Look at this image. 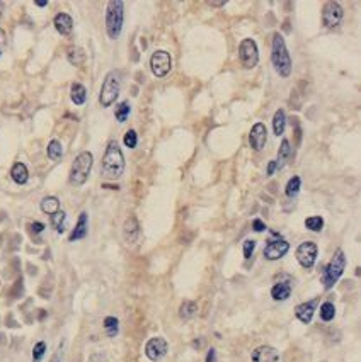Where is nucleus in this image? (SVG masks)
<instances>
[{
    "label": "nucleus",
    "mask_w": 361,
    "mask_h": 362,
    "mask_svg": "<svg viewBox=\"0 0 361 362\" xmlns=\"http://www.w3.org/2000/svg\"><path fill=\"white\" fill-rule=\"evenodd\" d=\"M251 362H280V352L271 345H261L252 351Z\"/></svg>",
    "instance_id": "14"
},
{
    "label": "nucleus",
    "mask_w": 361,
    "mask_h": 362,
    "mask_svg": "<svg viewBox=\"0 0 361 362\" xmlns=\"http://www.w3.org/2000/svg\"><path fill=\"white\" fill-rule=\"evenodd\" d=\"M167 340L162 339V337H153V339H150L146 342L145 345V354L146 357H148L150 361H160L162 357H165V354H167Z\"/></svg>",
    "instance_id": "11"
},
{
    "label": "nucleus",
    "mask_w": 361,
    "mask_h": 362,
    "mask_svg": "<svg viewBox=\"0 0 361 362\" xmlns=\"http://www.w3.org/2000/svg\"><path fill=\"white\" fill-rule=\"evenodd\" d=\"M43 230H45V225H43V223H33V225H31V232L33 233H41Z\"/></svg>",
    "instance_id": "39"
},
{
    "label": "nucleus",
    "mask_w": 361,
    "mask_h": 362,
    "mask_svg": "<svg viewBox=\"0 0 361 362\" xmlns=\"http://www.w3.org/2000/svg\"><path fill=\"white\" fill-rule=\"evenodd\" d=\"M317 252H319V248H317V245L313 243V241H303V243L298 245L295 255H296V260H298V264L301 265V267L312 269L313 264H315V260H317Z\"/></svg>",
    "instance_id": "10"
},
{
    "label": "nucleus",
    "mask_w": 361,
    "mask_h": 362,
    "mask_svg": "<svg viewBox=\"0 0 361 362\" xmlns=\"http://www.w3.org/2000/svg\"><path fill=\"white\" fill-rule=\"evenodd\" d=\"M289 158H291V146H289V141L288 140H283L281 141V146L280 150H278V158H276V170H281L285 165L289 162Z\"/></svg>",
    "instance_id": "19"
},
{
    "label": "nucleus",
    "mask_w": 361,
    "mask_h": 362,
    "mask_svg": "<svg viewBox=\"0 0 361 362\" xmlns=\"http://www.w3.org/2000/svg\"><path fill=\"white\" fill-rule=\"evenodd\" d=\"M104 330L108 333V337H116L120 332V321L116 316H106L104 318Z\"/></svg>",
    "instance_id": "28"
},
{
    "label": "nucleus",
    "mask_w": 361,
    "mask_h": 362,
    "mask_svg": "<svg viewBox=\"0 0 361 362\" xmlns=\"http://www.w3.org/2000/svg\"><path fill=\"white\" fill-rule=\"evenodd\" d=\"M315 304H317V300L298 304L295 308V316L298 318L301 323H310L313 318V313H315Z\"/></svg>",
    "instance_id": "16"
},
{
    "label": "nucleus",
    "mask_w": 361,
    "mask_h": 362,
    "mask_svg": "<svg viewBox=\"0 0 361 362\" xmlns=\"http://www.w3.org/2000/svg\"><path fill=\"white\" fill-rule=\"evenodd\" d=\"M125 172V157L116 141H111L102 157V176L108 181H118Z\"/></svg>",
    "instance_id": "1"
},
{
    "label": "nucleus",
    "mask_w": 361,
    "mask_h": 362,
    "mask_svg": "<svg viewBox=\"0 0 361 362\" xmlns=\"http://www.w3.org/2000/svg\"><path fill=\"white\" fill-rule=\"evenodd\" d=\"M10 177H12V181L15 184L22 185L29 181V170H27V167L24 164L17 162V164H14L12 170H10Z\"/></svg>",
    "instance_id": "20"
},
{
    "label": "nucleus",
    "mask_w": 361,
    "mask_h": 362,
    "mask_svg": "<svg viewBox=\"0 0 361 362\" xmlns=\"http://www.w3.org/2000/svg\"><path fill=\"white\" fill-rule=\"evenodd\" d=\"M289 250V243L283 238H278V240L269 241L268 245L264 246V257L268 260H278V258L285 257L287 252Z\"/></svg>",
    "instance_id": "12"
},
{
    "label": "nucleus",
    "mask_w": 361,
    "mask_h": 362,
    "mask_svg": "<svg viewBox=\"0 0 361 362\" xmlns=\"http://www.w3.org/2000/svg\"><path fill=\"white\" fill-rule=\"evenodd\" d=\"M344 269H346V255H344L343 250L337 248L336 253L331 258V262L327 264V267L324 269V274H322L324 289H331L339 281V277L343 276Z\"/></svg>",
    "instance_id": "5"
},
{
    "label": "nucleus",
    "mask_w": 361,
    "mask_h": 362,
    "mask_svg": "<svg viewBox=\"0 0 361 362\" xmlns=\"http://www.w3.org/2000/svg\"><path fill=\"white\" fill-rule=\"evenodd\" d=\"M5 46H7V36H5V31L0 27V57L5 51Z\"/></svg>",
    "instance_id": "37"
},
{
    "label": "nucleus",
    "mask_w": 361,
    "mask_h": 362,
    "mask_svg": "<svg viewBox=\"0 0 361 362\" xmlns=\"http://www.w3.org/2000/svg\"><path fill=\"white\" fill-rule=\"evenodd\" d=\"M227 2H208V5H213V7H223Z\"/></svg>",
    "instance_id": "42"
},
{
    "label": "nucleus",
    "mask_w": 361,
    "mask_h": 362,
    "mask_svg": "<svg viewBox=\"0 0 361 362\" xmlns=\"http://www.w3.org/2000/svg\"><path fill=\"white\" fill-rule=\"evenodd\" d=\"M206 362H217V351L215 349H210L208 356H206Z\"/></svg>",
    "instance_id": "40"
},
{
    "label": "nucleus",
    "mask_w": 361,
    "mask_h": 362,
    "mask_svg": "<svg viewBox=\"0 0 361 362\" xmlns=\"http://www.w3.org/2000/svg\"><path fill=\"white\" fill-rule=\"evenodd\" d=\"M172 68V57L169 55V51L158 50L150 57V70L155 77L162 78L169 73Z\"/></svg>",
    "instance_id": "8"
},
{
    "label": "nucleus",
    "mask_w": 361,
    "mask_h": 362,
    "mask_svg": "<svg viewBox=\"0 0 361 362\" xmlns=\"http://www.w3.org/2000/svg\"><path fill=\"white\" fill-rule=\"evenodd\" d=\"M252 230H254V232H257V233H261V232H264V230H266V225L259 220V218H256V220L252 221Z\"/></svg>",
    "instance_id": "38"
},
{
    "label": "nucleus",
    "mask_w": 361,
    "mask_h": 362,
    "mask_svg": "<svg viewBox=\"0 0 361 362\" xmlns=\"http://www.w3.org/2000/svg\"><path fill=\"white\" fill-rule=\"evenodd\" d=\"M271 61H273V66H275V70L283 78H287V77H289V75H291V70H293L291 57H289V53H288V48H287V43H285L283 36L278 34V33H275V36H273V43H271Z\"/></svg>",
    "instance_id": "2"
},
{
    "label": "nucleus",
    "mask_w": 361,
    "mask_h": 362,
    "mask_svg": "<svg viewBox=\"0 0 361 362\" xmlns=\"http://www.w3.org/2000/svg\"><path fill=\"white\" fill-rule=\"evenodd\" d=\"M276 172V162L275 160H271L268 164V176H273V174Z\"/></svg>",
    "instance_id": "41"
},
{
    "label": "nucleus",
    "mask_w": 361,
    "mask_h": 362,
    "mask_svg": "<svg viewBox=\"0 0 361 362\" xmlns=\"http://www.w3.org/2000/svg\"><path fill=\"white\" fill-rule=\"evenodd\" d=\"M2 12H3V3L0 2V15H2Z\"/></svg>",
    "instance_id": "44"
},
{
    "label": "nucleus",
    "mask_w": 361,
    "mask_h": 362,
    "mask_svg": "<svg viewBox=\"0 0 361 362\" xmlns=\"http://www.w3.org/2000/svg\"><path fill=\"white\" fill-rule=\"evenodd\" d=\"M123 143H125L128 148H135L137 146V143H138V134H137V131L135 129H130V131H126L125 133V138H123Z\"/></svg>",
    "instance_id": "34"
},
{
    "label": "nucleus",
    "mask_w": 361,
    "mask_h": 362,
    "mask_svg": "<svg viewBox=\"0 0 361 362\" xmlns=\"http://www.w3.org/2000/svg\"><path fill=\"white\" fill-rule=\"evenodd\" d=\"M46 153H48L50 160H60L62 155H63V146L58 140H51L48 143V148H46Z\"/></svg>",
    "instance_id": "27"
},
{
    "label": "nucleus",
    "mask_w": 361,
    "mask_h": 362,
    "mask_svg": "<svg viewBox=\"0 0 361 362\" xmlns=\"http://www.w3.org/2000/svg\"><path fill=\"white\" fill-rule=\"evenodd\" d=\"M305 226H307V230H310V232H320V230L324 228V220L322 216H310L305 220Z\"/></svg>",
    "instance_id": "33"
},
{
    "label": "nucleus",
    "mask_w": 361,
    "mask_h": 362,
    "mask_svg": "<svg viewBox=\"0 0 361 362\" xmlns=\"http://www.w3.org/2000/svg\"><path fill=\"white\" fill-rule=\"evenodd\" d=\"M322 362H325V361H322Z\"/></svg>",
    "instance_id": "45"
},
{
    "label": "nucleus",
    "mask_w": 361,
    "mask_h": 362,
    "mask_svg": "<svg viewBox=\"0 0 361 362\" xmlns=\"http://www.w3.org/2000/svg\"><path fill=\"white\" fill-rule=\"evenodd\" d=\"M67 58H69V61L72 63L73 66H82L85 63V53H84V50L78 46H70L69 50H67Z\"/></svg>",
    "instance_id": "22"
},
{
    "label": "nucleus",
    "mask_w": 361,
    "mask_h": 362,
    "mask_svg": "<svg viewBox=\"0 0 361 362\" xmlns=\"http://www.w3.org/2000/svg\"><path fill=\"white\" fill-rule=\"evenodd\" d=\"M289 294H291V284L289 282H278L271 289V296L275 301H287Z\"/></svg>",
    "instance_id": "21"
},
{
    "label": "nucleus",
    "mask_w": 361,
    "mask_h": 362,
    "mask_svg": "<svg viewBox=\"0 0 361 362\" xmlns=\"http://www.w3.org/2000/svg\"><path fill=\"white\" fill-rule=\"evenodd\" d=\"M130 113H132V106L128 104V102H121L120 106L116 107V111H114V116L120 122H125L126 118L130 116Z\"/></svg>",
    "instance_id": "32"
},
{
    "label": "nucleus",
    "mask_w": 361,
    "mask_h": 362,
    "mask_svg": "<svg viewBox=\"0 0 361 362\" xmlns=\"http://www.w3.org/2000/svg\"><path fill=\"white\" fill-rule=\"evenodd\" d=\"M87 221H89V218H87V213H80V216H78V221L77 225H75L73 232L70 233L69 240L70 241H77V240H82V238L87 237Z\"/></svg>",
    "instance_id": "18"
},
{
    "label": "nucleus",
    "mask_w": 361,
    "mask_h": 362,
    "mask_svg": "<svg viewBox=\"0 0 361 362\" xmlns=\"http://www.w3.org/2000/svg\"><path fill=\"white\" fill-rule=\"evenodd\" d=\"M266 141H268V129L263 122H256L252 126L251 133H249V143H251V148H254L256 152H261L264 148Z\"/></svg>",
    "instance_id": "13"
},
{
    "label": "nucleus",
    "mask_w": 361,
    "mask_h": 362,
    "mask_svg": "<svg viewBox=\"0 0 361 362\" xmlns=\"http://www.w3.org/2000/svg\"><path fill=\"white\" fill-rule=\"evenodd\" d=\"M344 17V9L341 7L339 2H334V0H329V2L324 3L322 7V24L324 27H336L337 24L343 21Z\"/></svg>",
    "instance_id": "9"
},
{
    "label": "nucleus",
    "mask_w": 361,
    "mask_h": 362,
    "mask_svg": "<svg viewBox=\"0 0 361 362\" xmlns=\"http://www.w3.org/2000/svg\"><path fill=\"white\" fill-rule=\"evenodd\" d=\"M285 126H287V116H285L283 109H278L273 116V131L276 136H281L285 133Z\"/></svg>",
    "instance_id": "23"
},
{
    "label": "nucleus",
    "mask_w": 361,
    "mask_h": 362,
    "mask_svg": "<svg viewBox=\"0 0 361 362\" xmlns=\"http://www.w3.org/2000/svg\"><path fill=\"white\" fill-rule=\"evenodd\" d=\"M254 248H256V241L254 240H245L244 241V257L251 258L254 253Z\"/></svg>",
    "instance_id": "36"
},
{
    "label": "nucleus",
    "mask_w": 361,
    "mask_h": 362,
    "mask_svg": "<svg viewBox=\"0 0 361 362\" xmlns=\"http://www.w3.org/2000/svg\"><path fill=\"white\" fill-rule=\"evenodd\" d=\"M45 352H46V344H45V342H38V344L34 345V349H33V361L39 362L43 359V356H45Z\"/></svg>",
    "instance_id": "35"
},
{
    "label": "nucleus",
    "mask_w": 361,
    "mask_h": 362,
    "mask_svg": "<svg viewBox=\"0 0 361 362\" xmlns=\"http://www.w3.org/2000/svg\"><path fill=\"white\" fill-rule=\"evenodd\" d=\"M70 97H72L73 104L77 106H82L85 102L87 99V90L85 87L82 85V83H73L72 85V90H70Z\"/></svg>",
    "instance_id": "25"
},
{
    "label": "nucleus",
    "mask_w": 361,
    "mask_h": 362,
    "mask_svg": "<svg viewBox=\"0 0 361 362\" xmlns=\"http://www.w3.org/2000/svg\"><path fill=\"white\" fill-rule=\"evenodd\" d=\"M125 21V2L121 0H111L106 7V33L111 39H118L123 29Z\"/></svg>",
    "instance_id": "3"
},
{
    "label": "nucleus",
    "mask_w": 361,
    "mask_h": 362,
    "mask_svg": "<svg viewBox=\"0 0 361 362\" xmlns=\"http://www.w3.org/2000/svg\"><path fill=\"white\" fill-rule=\"evenodd\" d=\"M53 24H55V29H57L58 33L63 34V36L70 34V33H72V29H73L72 17H70L69 14H65V12H60V14L55 15Z\"/></svg>",
    "instance_id": "17"
},
{
    "label": "nucleus",
    "mask_w": 361,
    "mask_h": 362,
    "mask_svg": "<svg viewBox=\"0 0 361 362\" xmlns=\"http://www.w3.org/2000/svg\"><path fill=\"white\" fill-rule=\"evenodd\" d=\"M41 211L46 214H55L57 211H60V199L55 196H48L41 201Z\"/></svg>",
    "instance_id": "24"
},
{
    "label": "nucleus",
    "mask_w": 361,
    "mask_h": 362,
    "mask_svg": "<svg viewBox=\"0 0 361 362\" xmlns=\"http://www.w3.org/2000/svg\"><path fill=\"white\" fill-rule=\"evenodd\" d=\"M140 237V225H138V220L135 216H130L128 220L125 221L123 225V238H125L126 243H135Z\"/></svg>",
    "instance_id": "15"
},
{
    "label": "nucleus",
    "mask_w": 361,
    "mask_h": 362,
    "mask_svg": "<svg viewBox=\"0 0 361 362\" xmlns=\"http://www.w3.org/2000/svg\"><path fill=\"white\" fill-rule=\"evenodd\" d=\"M198 313V304L194 301H184L179 308V316L182 320H191Z\"/></svg>",
    "instance_id": "26"
},
{
    "label": "nucleus",
    "mask_w": 361,
    "mask_h": 362,
    "mask_svg": "<svg viewBox=\"0 0 361 362\" xmlns=\"http://www.w3.org/2000/svg\"><path fill=\"white\" fill-rule=\"evenodd\" d=\"M34 3H36L38 7H46V5H48V2H39V0H36Z\"/></svg>",
    "instance_id": "43"
},
{
    "label": "nucleus",
    "mask_w": 361,
    "mask_h": 362,
    "mask_svg": "<svg viewBox=\"0 0 361 362\" xmlns=\"http://www.w3.org/2000/svg\"><path fill=\"white\" fill-rule=\"evenodd\" d=\"M94 157L90 152H82L75 157L72 169H70V184L72 185H82L85 184L90 170H92Z\"/></svg>",
    "instance_id": "4"
},
{
    "label": "nucleus",
    "mask_w": 361,
    "mask_h": 362,
    "mask_svg": "<svg viewBox=\"0 0 361 362\" xmlns=\"http://www.w3.org/2000/svg\"><path fill=\"white\" fill-rule=\"evenodd\" d=\"M239 60L245 70H251L259 61V53H257V45L251 38L242 39L239 45Z\"/></svg>",
    "instance_id": "7"
},
{
    "label": "nucleus",
    "mask_w": 361,
    "mask_h": 362,
    "mask_svg": "<svg viewBox=\"0 0 361 362\" xmlns=\"http://www.w3.org/2000/svg\"><path fill=\"white\" fill-rule=\"evenodd\" d=\"M65 220H67L65 211H57L55 214H51V225H53V228L58 233L65 232Z\"/></svg>",
    "instance_id": "29"
},
{
    "label": "nucleus",
    "mask_w": 361,
    "mask_h": 362,
    "mask_svg": "<svg viewBox=\"0 0 361 362\" xmlns=\"http://www.w3.org/2000/svg\"><path fill=\"white\" fill-rule=\"evenodd\" d=\"M120 89H121V82H120V73L118 71H109L106 75L104 82H102L101 87V94H99V102H101L102 107H109L114 104V101L120 95Z\"/></svg>",
    "instance_id": "6"
},
{
    "label": "nucleus",
    "mask_w": 361,
    "mask_h": 362,
    "mask_svg": "<svg viewBox=\"0 0 361 362\" xmlns=\"http://www.w3.org/2000/svg\"><path fill=\"white\" fill-rule=\"evenodd\" d=\"M320 318H322V321H332L336 316V308L334 304L331 303V301H325V303L320 306V311H319Z\"/></svg>",
    "instance_id": "31"
},
{
    "label": "nucleus",
    "mask_w": 361,
    "mask_h": 362,
    "mask_svg": "<svg viewBox=\"0 0 361 362\" xmlns=\"http://www.w3.org/2000/svg\"><path fill=\"white\" fill-rule=\"evenodd\" d=\"M300 187H301V179L298 176H295V177H291L288 181V184H287V189H285V194H287L288 197H295L296 194L300 192Z\"/></svg>",
    "instance_id": "30"
}]
</instances>
